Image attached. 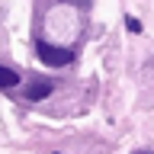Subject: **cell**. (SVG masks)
<instances>
[{
    "instance_id": "2",
    "label": "cell",
    "mask_w": 154,
    "mask_h": 154,
    "mask_svg": "<svg viewBox=\"0 0 154 154\" xmlns=\"http://www.w3.org/2000/svg\"><path fill=\"white\" fill-rule=\"evenodd\" d=\"M45 96H51V80H32V84L26 87V100L29 103L45 100Z\"/></svg>"
},
{
    "instance_id": "4",
    "label": "cell",
    "mask_w": 154,
    "mask_h": 154,
    "mask_svg": "<svg viewBox=\"0 0 154 154\" xmlns=\"http://www.w3.org/2000/svg\"><path fill=\"white\" fill-rule=\"evenodd\" d=\"M128 29H132V32H141V23H138L135 16H128Z\"/></svg>"
},
{
    "instance_id": "1",
    "label": "cell",
    "mask_w": 154,
    "mask_h": 154,
    "mask_svg": "<svg viewBox=\"0 0 154 154\" xmlns=\"http://www.w3.org/2000/svg\"><path fill=\"white\" fill-rule=\"evenodd\" d=\"M35 51H38V58H42L45 64H51V67H64V64L74 61V51H71V48H55V45H48V42H38Z\"/></svg>"
},
{
    "instance_id": "3",
    "label": "cell",
    "mask_w": 154,
    "mask_h": 154,
    "mask_svg": "<svg viewBox=\"0 0 154 154\" xmlns=\"http://www.w3.org/2000/svg\"><path fill=\"white\" fill-rule=\"evenodd\" d=\"M19 84V74L13 67H0V87H16Z\"/></svg>"
},
{
    "instance_id": "5",
    "label": "cell",
    "mask_w": 154,
    "mask_h": 154,
    "mask_svg": "<svg viewBox=\"0 0 154 154\" xmlns=\"http://www.w3.org/2000/svg\"><path fill=\"white\" fill-rule=\"evenodd\" d=\"M138 154H148V151H138Z\"/></svg>"
}]
</instances>
